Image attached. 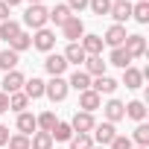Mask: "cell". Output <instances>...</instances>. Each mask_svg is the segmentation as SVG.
<instances>
[{
	"mask_svg": "<svg viewBox=\"0 0 149 149\" xmlns=\"http://www.w3.org/2000/svg\"><path fill=\"white\" fill-rule=\"evenodd\" d=\"M35 123H38V129H41V132H53V126H56L58 120H56V114H53V111H44V114H38V117H35Z\"/></svg>",
	"mask_w": 149,
	"mask_h": 149,
	"instance_id": "1f68e13d",
	"label": "cell"
},
{
	"mask_svg": "<svg viewBox=\"0 0 149 149\" xmlns=\"http://www.w3.org/2000/svg\"><path fill=\"white\" fill-rule=\"evenodd\" d=\"M108 15H111L117 24H120V21H129V18H132V3H129V0H114Z\"/></svg>",
	"mask_w": 149,
	"mask_h": 149,
	"instance_id": "4fadbf2b",
	"label": "cell"
},
{
	"mask_svg": "<svg viewBox=\"0 0 149 149\" xmlns=\"http://www.w3.org/2000/svg\"><path fill=\"white\" fill-rule=\"evenodd\" d=\"M44 67H47V73H50V76H61V73L67 70V61H64V56L50 53V56L44 58Z\"/></svg>",
	"mask_w": 149,
	"mask_h": 149,
	"instance_id": "30bf717a",
	"label": "cell"
},
{
	"mask_svg": "<svg viewBox=\"0 0 149 149\" xmlns=\"http://www.w3.org/2000/svg\"><path fill=\"white\" fill-rule=\"evenodd\" d=\"M102 111H105V120H108V123H117V120H123V117H126V105H123L120 100H111Z\"/></svg>",
	"mask_w": 149,
	"mask_h": 149,
	"instance_id": "e0dca14e",
	"label": "cell"
},
{
	"mask_svg": "<svg viewBox=\"0 0 149 149\" xmlns=\"http://www.w3.org/2000/svg\"><path fill=\"white\" fill-rule=\"evenodd\" d=\"M29 3H41V0H29Z\"/></svg>",
	"mask_w": 149,
	"mask_h": 149,
	"instance_id": "7bdbcfd3",
	"label": "cell"
},
{
	"mask_svg": "<svg viewBox=\"0 0 149 149\" xmlns=\"http://www.w3.org/2000/svg\"><path fill=\"white\" fill-rule=\"evenodd\" d=\"M26 105H29V97H26L24 91H18V94H9V108H12V111H18V114H21Z\"/></svg>",
	"mask_w": 149,
	"mask_h": 149,
	"instance_id": "f546056e",
	"label": "cell"
},
{
	"mask_svg": "<svg viewBox=\"0 0 149 149\" xmlns=\"http://www.w3.org/2000/svg\"><path fill=\"white\" fill-rule=\"evenodd\" d=\"M137 3H140V0H137Z\"/></svg>",
	"mask_w": 149,
	"mask_h": 149,
	"instance_id": "f6af8a7d",
	"label": "cell"
},
{
	"mask_svg": "<svg viewBox=\"0 0 149 149\" xmlns=\"http://www.w3.org/2000/svg\"><path fill=\"white\" fill-rule=\"evenodd\" d=\"M70 149H94V137L91 134H73L70 137Z\"/></svg>",
	"mask_w": 149,
	"mask_h": 149,
	"instance_id": "d6a6232c",
	"label": "cell"
},
{
	"mask_svg": "<svg viewBox=\"0 0 149 149\" xmlns=\"http://www.w3.org/2000/svg\"><path fill=\"white\" fill-rule=\"evenodd\" d=\"M132 18L137 24H149V0H140L137 6H132Z\"/></svg>",
	"mask_w": 149,
	"mask_h": 149,
	"instance_id": "f1b7e54d",
	"label": "cell"
},
{
	"mask_svg": "<svg viewBox=\"0 0 149 149\" xmlns=\"http://www.w3.org/2000/svg\"><path fill=\"white\" fill-rule=\"evenodd\" d=\"M18 61H21V58H18L15 50H3V53H0V70H6V73H9V70L18 67Z\"/></svg>",
	"mask_w": 149,
	"mask_h": 149,
	"instance_id": "d4e9b609",
	"label": "cell"
},
{
	"mask_svg": "<svg viewBox=\"0 0 149 149\" xmlns=\"http://www.w3.org/2000/svg\"><path fill=\"white\" fill-rule=\"evenodd\" d=\"M3 3H6V6L12 9V6H18V3H21V0H3Z\"/></svg>",
	"mask_w": 149,
	"mask_h": 149,
	"instance_id": "b9f144b4",
	"label": "cell"
},
{
	"mask_svg": "<svg viewBox=\"0 0 149 149\" xmlns=\"http://www.w3.org/2000/svg\"><path fill=\"white\" fill-rule=\"evenodd\" d=\"M32 47L35 50H41V53H50L53 47H56V32L53 29H35V35H32Z\"/></svg>",
	"mask_w": 149,
	"mask_h": 149,
	"instance_id": "5b68a950",
	"label": "cell"
},
{
	"mask_svg": "<svg viewBox=\"0 0 149 149\" xmlns=\"http://www.w3.org/2000/svg\"><path fill=\"white\" fill-rule=\"evenodd\" d=\"M70 15H73V12H70V9H67L64 3H56V6H53V12H50V21H53L56 26H61V24H64V21L70 18Z\"/></svg>",
	"mask_w": 149,
	"mask_h": 149,
	"instance_id": "4316f807",
	"label": "cell"
},
{
	"mask_svg": "<svg viewBox=\"0 0 149 149\" xmlns=\"http://www.w3.org/2000/svg\"><path fill=\"white\" fill-rule=\"evenodd\" d=\"M67 88H76V91L82 94V91H88V88H91V76H88L85 70H76V73L67 79Z\"/></svg>",
	"mask_w": 149,
	"mask_h": 149,
	"instance_id": "ffe728a7",
	"label": "cell"
},
{
	"mask_svg": "<svg viewBox=\"0 0 149 149\" xmlns=\"http://www.w3.org/2000/svg\"><path fill=\"white\" fill-rule=\"evenodd\" d=\"M123 50H126L132 58H140V56H146V38H143V35H126Z\"/></svg>",
	"mask_w": 149,
	"mask_h": 149,
	"instance_id": "52a82bcc",
	"label": "cell"
},
{
	"mask_svg": "<svg viewBox=\"0 0 149 149\" xmlns=\"http://www.w3.org/2000/svg\"><path fill=\"white\" fill-rule=\"evenodd\" d=\"M50 137H53V140H70V137H73L70 123H56V126H53V132H50Z\"/></svg>",
	"mask_w": 149,
	"mask_h": 149,
	"instance_id": "4dcf8cb0",
	"label": "cell"
},
{
	"mask_svg": "<svg viewBox=\"0 0 149 149\" xmlns=\"http://www.w3.org/2000/svg\"><path fill=\"white\" fill-rule=\"evenodd\" d=\"M6 140H9V129L0 126V146H6Z\"/></svg>",
	"mask_w": 149,
	"mask_h": 149,
	"instance_id": "60d3db41",
	"label": "cell"
},
{
	"mask_svg": "<svg viewBox=\"0 0 149 149\" xmlns=\"http://www.w3.org/2000/svg\"><path fill=\"white\" fill-rule=\"evenodd\" d=\"M132 137L137 140V146H149V126L146 123H137V129H134Z\"/></svg>",
	"mask_w": 149,
	"mask_h": 149,
	"instance_id": "e575fe53",
	"label": "cell"
},
{
	"mask_svg": "<svg viewBox=\"0 0 149 149\" xmlns=\"http://www.w3.org/2000/svg\"><path fill=\"white\" fill-rule=\"evenodd\" d=\"M123 85H126V88H140V85H143V70L126 67V70H123Z\"/></svg>",
	"mask_w": 149,
	"mask_h": 149,
	"instance_id": "44dd1931",
	"label": "cell"
},
{
	"mask_svg": "<svg viewBox=\"0 0 149 149\" xmlns=\"http://www.w3.org/2000/svg\"><path fill=\"white\" fill-rule=\"evenodd\" d=\"M29 149H53L50 132H35V134L29 137Z\"/></svg>",
	"mask_w": 149,
	"mask_h": 149,
	"instance_id": "603a6c76",
	"label": "cell"
},
{
	"mask_svg": "<svg viewBox=\"0 0 149 149\" xmlns=\"http://www.w3.org/2000/svg\"><path fill=\"white\" fill-rule=\"evenodd\" d=\"M82 50H85V56H100L102 53V35H82Z\"/></svg>",
	"mask_w": 149,
	"mask_h": 149,
	"instance_id": "9a60e30c",
	"label": "cell"
},
{
	"mask_svg": "<svg viewBox=\"0 0 149 149\" xmlns=\"http://www.w3.org/2000/svg\"><path fill=\"white\" fill-rule=\"evenodd\" d=\"M123 41H126V26H123V24L108 26V32H105L102 44H108V47H123Z\"/></svg>",
	"mask_w": 149,
	"mask_h": 149,
	"instance_id": "8fae6325",
	"label": "cell"
},
{
	"mask_svg": "<svg viewBox=\"0 0 149 149\" xmlns=\"http://www.w3.org/2000/svg\"><path fill=\"white\" fill-rule=\"evenodd\" d=\"M35 129H38V123H35V114H29V111H21V114H18V134H26V137H32V134H35Z\"/></svg>",
	"mask_w": 149,
	"mask_h": 149,
	"instance_id": "7c38bea8",
	"label": "cell"
},
{
	"mask_svg": "<svg viewBox=\"0 0 149 149\" xmlns=\"http://www.w3.org/2000/svg\"><path fill=\"white\" fill-rule=\"evenodd\" d=\"M94 126H97V120H94V114H88V111H76V114H73V120H70L73 134H91Z\"/></svg>",
	"mask_w": 149,
	"mask_h": 149,
	"instance_id": "3957f363",
	"label": "cell"
},
{
	"mask_svg": "<svg viewBox=\"0 0 149 149\" xmlns=\"http://www.w3.org/2000/svg\"><path fill=\"white\" fill-rule=\"evenodd\" d=\"M85 73H88V76H105V61H102V56H88V58H85Z\"/></svg>",
	"mask_w": 149,
	"mask_h": 149,
	"instance_id": "d6986e66",
	"label": "cell"
},
{
	"mask_svg": "<svg viewBox=\"0 0 149 149\" xmlns=\"http://www.w3.org/2000/svg\"><path fill=\"white\" fill-rule=\"evenodd\" d=\"M85 50H82V44H67V50H64V61L67 64H85Z\"/></svg>",
	"mask_w": 149,
	"mask_h": 149,
	"instance_id": "ac0fdd59",
	"label": "cell"
},
{
	"mask_svg": "<svg viewBox=\"0 0 149 149\" xmlns=\"http://www.w3.org/2000/svg\"><path fill=\"white\" fill-rule=\"evenodd\" d=\"M100 149H102V146H100Z\"/></svg>",
	"mask_w": 149,
	"mask_h": 149,
	"instance_id": "bcb514c9",
	"label": "cell"
},
{
	"mask_svg": "<svg viewBox=\"0 0 149 149\" xmlns=\"http://www.w3.org/2000/svg\"><path fill=\"white\" fill-rule=\"evenodd\" d=\"M137 149H146V146H137Z\"/></svg>",
	"mask_w": 149,
	"mask_h": 149,
	"instance_id": "ee69618b",
	"label": "cell"
},
{
	"mask_svg": "<svg viewBox=\"0 0 149 149\" xmlns=\"http://www.w3.org/2000/svg\"><path fill=\"white\" fill-rule=\"evenodd\" d=\"M3 111H9V97L0 91V114H3Z\"/></svg>",
	"mask_w": 149,
	"mask_h": 149,
	"instance_id": "ab89813d",
	"label": "cell"
},
{
	"mask_svg": "<svg viewBox=\"0 0 149 149\" xmlns=\"http://www.w3.org/2000/svg\"><path fill=\"white\" fill-rule=\"evenodd\" d=\"M94 137H97V143L105 149L114 137H117V129H114V123H102V126H94Z\"/></svg>",
	"mask_w": 149,
	"mask_h": 149,
	"instance_id": "9c48e42d",
	"label": "cell"
},
{
	"mask_svg": "<svg viewBox=\"0 0 149 149\" xmlns=\"http://www.w3.org/2000/svg\"><path fill=\"white\" fill-rule=\"evenodd\" d=\"M105 64H114V67H123V70H126V67H132V56H129L123 47H114Z\"/></svg>",
	"mask_w": 149,
	"mask_h": 149,
	"instance_id": "2e32d148",
	"label": "cell"
},
{
	"mask_svg": "<svg viewBox=\"0 0 149 149\" xmlns=\"http://www.w3.org/2000/svg\"><path fill=\"white\" fill-rule=\"evenodd\" d=\"M18 32H21V24H18V21H12V18L0 24V38H3V41H12Z\"/></svg>",
	"mask_w": 149,
	"mask_h": 149,
	"instance_id": "484cf974",
	"label": "cell"
},
{
	"mask_svg": "<svg viewBox=\"0 0 149 149\" xmlns=\"http://www.w3.org/2000/svg\"><path fill=\"white\" fill-rule=\"evenodd\" d=\"M24 94H26L29 100H38V97H44V82H41L38 76L26 79V82H24Z\"/></svg>",
	"mask_w": 149,
	"mask_h": 149,
	"instance_id": "7402d4cb",
	"label": "cell"
},
{
	"mask_svg": "<svg viewBox=\"0 0 149 149\" xmlns=\"http://www.w3.org/2000/svg\"><path fill=\"white\" fill-rule=\"evenodd\" d=\"M3 21H9V6L0 0V24H3Z\"/></svg>",
	"mask_w": 149,
	"mask_h": 149,
	"instance_id": "f35d334b",
	"label": "cell"
},
{
	"mask_svg": "<svg viewBox=\"0 0 149 149\" xmlns=\"http://www.w3.org/2000/svg\"><path fill=\"white\" fill-rule=\"evenodd\" d=\"M111 3H114V0H88V6H91V12H94V15H100V18L111 12Z\"/></svg>",
	"mask_w": 149,
	"mask_h": 149,
	"instance_id": "836d02e7",
	"label": "cell"
},
{
	"mask_svg": "<svg viewBox=\"0 0 149 149\" xmlns=\"http://www.w3.org/2000/svg\"><path fill=\"white\" fill-rule=\"evenodd\" d=\"M117 85H120V82L111 79V76H97V82H91V91H97V94L102 97V94H114Z\"/></svg>",
	"mask_w": 149,
	"mask_h": 149,
	"instance_id": "5bb4252c",
	"label": "cell"
},
{
	"mask_svg": "<svg viewBox=\"0 0 149 149\" xmlns=\"http://www.w3.org/2000/svg\"><path fill=\"white\" fill-rule=\"evenodd\" d=\"M6 146H9V149H29V137H26V134H9Z\"/></svg>",
	"mask_w": 149,
	"mask_h": 149,
	"instance_id": "d590c367",
	"label": "cell"
},
{
	"mask_svg": "<svg viewBox=\"0 0 149 149\" xmlns=\"http://www.w3.org/2000/svg\"><path fill=\"white\" fill-rule=\"evenodd\" d=\"M26 47H32V35L21 29V32H18V35H15L12 41H9V50H15V53H21V50H26Z\"/></svg>",
	"mask_w": 149,
	"mask_h": 149,
	"instance_id": "cb8c5ba5",
	"label": "cell"
},
{
	"mask_svg": "<svg viewBox=\"0 0 149 149\" xmlns=\"http://www.w3.org/2000/svg\"><path fill=\"white\" fill-rule=\"evenodd\" d=\"M67 91H70V88H67V82H64L61 76H53L50 82H44V97H50L53 102H61V100L67 97Z\"/></svg>",
	"mask_w": 149,
	"mask_h": 149,
	"instance_id": "277c9868",
	"label": "cell"
},
{
	"mask_svg": "<svg viewBox=\"0 0 149 149\" xmlns=\"http://www.w3.org/2000/svg\"><path fill=\"white\" fill-rule=\"evenodd\" d=\"M61 32H64V38H67L70 44H79V38L85 35V24H82V18H79V15H70V18L61 24Z\"/></svg>",
	"mask_w": 149,
	"mask_h": 149,
	"instance_id": "7a4b0ae2",
	"label": "cell"
},
{
	"mask_svg": "<svg viewBox=\"0 0 149 149\" xmlns=\"http://www.w3.org/2000/svg\"><path fill=\"white\" fill-rule=\"evenodd\" d=\"M70 12H82L85 6H88V0H67V3H64Z\"/></svg>",
	"mask_w": 149,
	"mask_h": 149,
	"instance_id": "74e56055",
	"label": "cell"
},
{
	"mask_svg": "<svg viewBox=\"0 0 149 149\" xmlns=\"http://www.w3.org/2000/svg\"><path fill=\"white\" fill-rule=\"evenodd\" d=\"M47 21H50V12H47L41 3H32V6L24 12V24H26L29 29H44Z\"/></svg>",
	"mask_w": 149,
	"mask_h": 149,
	"instance_id": "6da1fadb",
	"label": "cell"
},
{
	"mask_svg": "<svg viewBox=\"0 0 149 149\" xmlns=\"http://www.w3.org/2000/svg\"><path fill=\"white\" fill-rule=\"evenodd\" d=\"M24 82H26V76L21 70H9L6 76H3V94L9 97V94H18V91H24Z\"/></svg>",
	"mask_w": 149,
	"mask_h": 149,
	"instance_id": "8992f818",
	"label": "cell"
},
{
	"mask_svg": "<svg viewBox=\"0 0 149 149\" xmlns=\"http://www.w3.org/2000/svg\"><path fill=\"white\" fill-rule=\"evenodd\" d=\"M100 102H102V97H100L97 91H91V88L79 94V108H82V111H88V114H94V111L100 108Z\"/></svg>",
	"mask_w": 149,
	"mask_h": 149,
	"instance_id": "ba28073f",
	"label": "cell"
},
{
	"mask_svg": "<svg viewBox=\"0 0 149 149\" xmlns=\"http://www.w3.org/2000/svg\"><path fill=\"white\" fill-rule=\"evenodd\" d=\"M111 149H132V137H123V134H117L111 143H108Z\"/></svg>",
	"mask_w": 149,
	"mask_h": 149,
	"instance_id": "8d00e7d4",
	"label": "cell"
},
{
	"mask_svg": "<svg viewBox=\"0 0 149 149\" xmlns=\"http://www.w3.org/2000/svg\"><path fill=\"white\" fill-rule=\"evenodd\" d=\"M126 117H132V120H137V123H143V117H146V105H143L140 100H134V102H129V105H126Z\"/></svg>",
	"mask_w": 149,
	"mask_h": 149,
	"instance_id": "83f0119b",
	"label": "cell"
}]
</instances>
